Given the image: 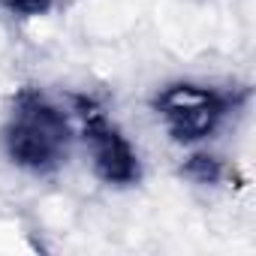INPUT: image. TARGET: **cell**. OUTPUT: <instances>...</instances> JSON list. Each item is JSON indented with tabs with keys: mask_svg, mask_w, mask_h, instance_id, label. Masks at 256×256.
I'll return each mask as SVG.
<instances>
[{
	"mask_svg": "<svg viewBox=\"0 0 256 256\" xmlns=\"http://www.w3.org/2000/svg\"><path fill=\"white\" fill-rule=\"evenodd\" d=\"M0 4L18 16H42L52 10V0H0Z\"/></svg>",
	"mask_w": 256,
	"mask_h": 256,
	"instance_id": "cell-5",
	"label": "cell"
},
{
	"mask_svg": "<svg viewBox=\"0 0 256 256\" xmlns=\"http://www.w3.org/2000/svg\"><path fill=\"white\" fill-rule=\"evenodd\" d=\"M78 114H82V130H84V142L90 148V163L96 178H102L106 184H136L139 181V157L133 151V145L126 142V136L118 126L90 102V100H78Z\"/></svg>",
	"mask_w": 256,
	"mask_h": 256,
	"instance_id": "cell-3",
	"label": "cell"
},
{
	"mask_svg": "<svg viewBox=\"0 0 256 256\" xmlns=\"http://www.w3.org/2000/svg\"><path fill=\"white\" fill-rule=\"evenodd\" d=\"M4 142L6 154L18 166L30 172H52L66 160L72 130L58 106H52L36 90H24L16 100V108L4 130Z\"/></svg>",
	"mask_w": 256,
	"mask_h": 256,
	"instance_id": "cell-1",
	"label": "cell"
},
{
	"mask_svg": "<svg viewBox=\"0 0 256 256\" xmlns=\"http://www.w3.org/2000/svg\"><path fill=\"white\" fill-rule=\"evenodd\" d=\"M235 102H238L235 94L202 88V84H187V82L163 88L154 100L169 136L181 145L208 139L223 124V118L235 108Z\"/></svg>",
	"mask_w": 256,
	"mask_h": 256,
	"instance_id": "cell-2",
	"label": "cell"
},
{
	"mask_svg": "<svg viewBox=\"0 0 256 256\" xmlns=\"http://www.w3.org/2000/svg\"><path fill=\"white\" fill-rule=\"evenodd\" d=\"M184 172H187L193 181H199V184H214V181L223 178V166H220L214 157H205V154L190 157V163L184 166Z\"/></svg>",
	"mask_w": 256,
	"mask_h": 256,
	"instance_id": "cell-4",
	"label": "cell"
}]
</instances>
